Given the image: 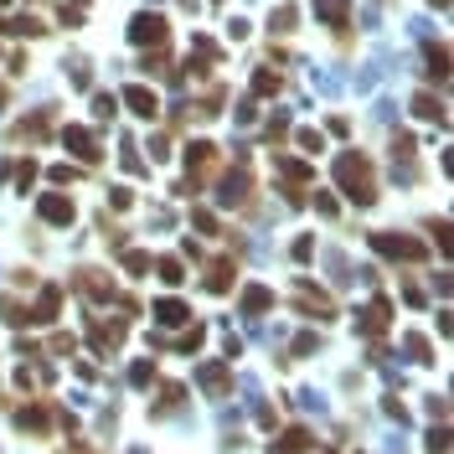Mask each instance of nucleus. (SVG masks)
Returning <instances> with one entry per match:
<instances>
[{"label":"nucleus","mask_w":454,"mask_h":454,"mask_svg":"<svg viewBox=\"0 0 454 454\" xmlns=\"http://www.w3.org/2000/svg\"><path fill=\"white\" fill-rule=\"evenodd\" d=\"M341 181L356 191V201H372L377 197V191H372V170H366L362 155H341Z\"/></svg>","instance_id":"obj_1"},{"label":"nucleus","mask_w":454,"mask_h":454,"mask_svg":"<svg viewBox=\"0 0 454 454\" xmlns=\"http://www.w3.org/2000/svg\"><path fill=\"white\" fill-rule=\"evenodd\" d=\"M135 41H150V47L166 41V21H160V16H139L135 21Z\"/></svg>","instance_id":"obj_2"},{"label":"nucleus","mask_w":454,"mask_h":454,"mask_svg":"<svg viewBox=\"0 0 454 454\" xmlns=\"http://www.w3.org/2000/svg\"><path fill=\"white\" fill-rule=\"evenodd\" d=\"M377 248L393 253V258H418V253H424L418 243H408V237H387V233H377Z\"/></svg>","instance_id":"obj_3"},{"label":"nucleus","mask_w":454,"mask_h":454,"mask_svg":"<svg viewBox=\"0 0 454 454\" xmlns=\"http://www.w3.org/2000/svg\"><path fill=\"white\" fill-rule=\"evenodd\" d=\"M41 212H47L52 222H68L72 217V201L68 197H47V201H41Z\"/></svg>","instance_id":"obj_4"},{"label":"nucleus","mask_w":454,"mask_h":454,"mask_svg":"<svg viewBox=\"0 0 454 454\" xmlns=\"http://www.w3.org/2000/svg\"><path fill=\"white\" fill-rule=\"evenodd\" d=\"M129 103H135V114H155V93H150V88H129Z\"/></svg>","instance_id":"obj_5"},{"label":"nucleus","mask_w":454,"mask_h":454,"mask_svg":"<svg viewBox=\"0 0 454 454\" xmlns=\"http://www.w3.org/2000/svg\"><path fill=\"white\" fill-rule=\"evenodd\" d=\"M160 274H166L170 284H181V279H186V274H181V264H176V258H166V264H160Z\"/></svg>","instance_id":"obj_6"},{"label":"nucleus","mask_w":454,"mask_h":454,"mask_svg":"<svg viewBox=\"0 0 454 454\" xmlns=\"http://www.w3.org/2000/svg\"><path fill=\"white\" fill-rule=\"evenodd\" d=\"M160 320H186V310H181L176 299H166V305H160Z\"/></svg>","instance_id":"obj_7"},{"label":"nucleus","mask_w":454,"mask_h":454,"mask_svg":"<svg viewBox=\"0 0 454 454\" xmlns=\"http://www.w3.org/2000/svg\"><path fill=\"white\" fill-rule=\"evenodd\" d=\"M289 26H295V6H284V10L274 16V31H289Z\"/></svg>","instance_id":"obj_8"},{"label":"nucleus","mask_w":454,"mask_h":454,"mask_svg":"<svg viewBox=\"0 0 454 454\" xmlns=\"http://www.w3.org/2000/svg\"><path fill=\"white\" fill-rule=\"evenodd\" d=\"M413 109H418V114H424V119H439V103H434V99H428V93H424V99H418V103H413Z\"/></svg>","instance_id":"obj_9"},{"label":"nucleus","mask_w":454,"mask_h":454,"mask_svg":"<svg viewBox=\"0 0 454 454\" xmlns=\"http://www.w3.org/2000/svg\"><path fill=\"white\" fill-rule=\"evenodd\" d=\"M268 305V289H248V310H264Z\"/></svg>","instance_id":"obj_10"},{"label":"nucleus","mask_w":454,"mask_h":454,"mask_svg":"<svg viewBox=\"0 0 454 454\" xmlns=\"http://www.w3.org/2000/svg\"><path fill=\"white\" fill-rule=\"evenodd\" d=\"M320 10H326L330 21H341V10H346V0H320Z\"/></svg>","instance_id":"obj_11"}]
</instances>
